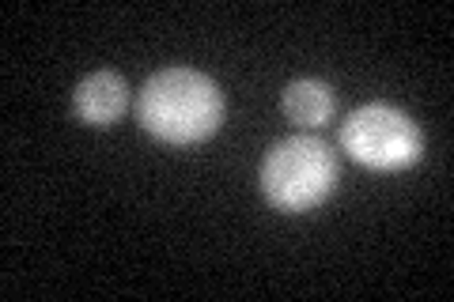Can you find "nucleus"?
<instances>
[{
	"label": "nucleus",
	"instance_id": "1",
	"mask_svg": "<svg viewBox=\"0 0 454 302\" xmlns=\"http://www.w3.org/2000/svg\"><path fill=\"white\" fill-rule=\"evenodd\" d=\"M137 118L155 140L186 148L223 125V95L197 68H163L140 88Z\"/></svg>",
	"mask_w": 454,
	"mask_h": 302
},
{
	"label": "nucleus",
	"instance_id": "2",
	"mask_svg": "<svg viewBox=\"0 0 454 302\" xmlns=\"http://www.w3.org/2000/svg\"><path fill=\"white\" fill-rule=\"evenodd\" d=\"M337 185V155L318 136H288L269 148L262 163V193L280 212H310L330 200Z\"/></svg>",
	"mask_w": 454,
	"mask_h": 302
},
{
	"label": "nucleus",
	"instance_id": "3",
	"mask_svg": "<svg viewBox=\"0 0 454 302\" xmlns=\"http://www.w3.org/2000/svg\"><path fill=\"white\" fill-rule=\"evenodd\" d=\"M340 148L348 151L352 163L367 170H405L420 163L424 155V133L405 110L390 103H367L348 113L340 125Z\"/></svg>",
	"mask_w": 454,
	"mask_h": 302
},
{
	"label": "nucleus",
	"instance_id": "4",
	"mask_svg": "<svg viewBox=\"0 0 454 302\" xmlns=\"http://www.w3.org/2000/svg\"><path fill=\"white\" fill-rule=\"evenodd\" d=\"M73 110H76V118L83 125L110 128L114 121H121L125 110H129V83H125L121 72L98 68V72H91V76H83L76 83Z\"/></svg>",
	"mask_w": 454,
	"mask_h": 302
},
{
	"label": "nucleus",
	"instance_id": "5",
	"mask_svg": "<svg viewBox=\"0 0 454 302\" xmlns=\"http://www.w3.org/2000/svg\"><path fill=\"white\" fill-rule=\"evenodd\" d=\"M284 113L295 121V125H303V128H322L325 121L333 118V91H330V83H322V80H295L284 88Z\"/></svg>",
	"mask_w": 454,
	"mask_h": 302
}]
</instances>
